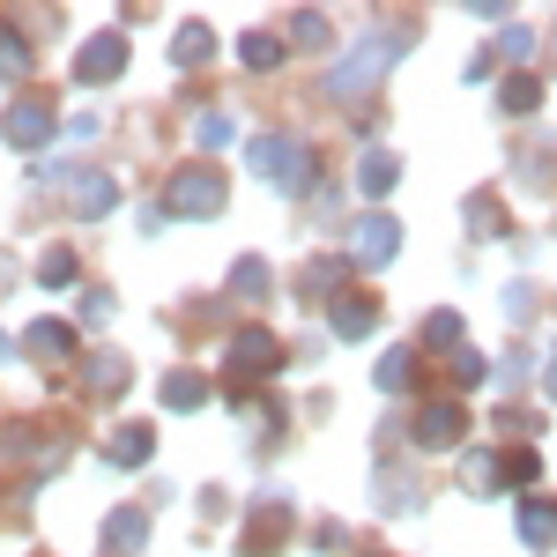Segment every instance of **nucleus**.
Listing matches in <instances>:
<instances>
[{
    "label": "nucleus",
    "instance_id": "2",
    "mask_svg": "<svg viewBox=\"0 0 557 557\" xmlns=\"http://www.w3.org/2000/svg\"><path fill=\"white\" fill-rule=\"evenodd\" d=\"M253 164L283 178V194H305V186H312V157H305V141H283V134H268V141H253Z\"/></svg>",
    "mask_w": 557,
    "mask_h": 557
},
{
    "label": "nucleus",
    "instance_id": "11",
    "mask_svg": "<svg viewBox=\"0 0 557 557\" xmlns=\"http://www.w3.org/2000/svg\"><path fill=\"white\" fill-rule=\"evenodd\" d=\"M327 320H335V335H343V343H357V335H372V327H380V312H372L364 298H335Z\"/></svg>",
    "mask_w": 557,
    "mask_h": 557
},
{
    "label": "nucleus",
    "instance_id": "19",
    "mask_svg": "<svg viewBox=\"0 0 557 557\" xmlns=\"http://www.w3.org/2000/svg\"><path fill=\"white\" fill-rule=\"evenodd\" d=\"M231 112H201V120H194V141H201V149H223V141H231Z\"/></svg>",
    "mask_w": 557,
    "mask_h": 557
},
{
    "label": "nucleus",
    "instance_id": "7",
    "mask_svg": "<svg viewBox=\"0 0 557 557\" xmlns=\"http://www.w3.org/2000/svg\"><path fill=\"white\" fill-rule=\"evenodd\" d=\"M461 424H469V417H461L454 401H431L424 417H417V446H454V438H461Z\"/></svg>",
    "mask_w": 557,
    "mask_h": 557
},
{
    "label": "nucleus",
    "instance_id": "26",
    "mask_svg": "<svg viewBox=\"0 0 557 557\" xmlns=\"http://www.w3.org/2000/svg\"><path fill=\"white\" fill-rule=\"evenodd\" d=\"M290 38H298V45H320V38H327V23H320V15H298V23H290Z\"/></svg>",
    "mask_w": 557,
    "mask_h": 557
},
{
    "label": "nucleus",
    "instance_id": "28",
    "mask_svg": "<svg viewBox=\"0 0 557 557\" xmlns=\"http://www.w3.org/2000/svg\"><path fill=\"white\" fill-rule=\"evenodd\" d=\"M454 335H461V320H454V312H438V320L424 327V343H454Z\"/></svg>",
    "mask_w": 557,
    "mask_h": 557
},
{
    "label": "nucleus",
    "instance_id": "20",
    "mask_svg": "<svg viewBox=\"0 0 557 557\" xmlns=\"http://www.w3.org/2000/svg\"><path fill=\"white\" fill-rule=\"evenodd\" d=\"M38 283H52V290H60V283H75V253H67V246H52V253L38 260Z\"/></svg>",
    "mask_w": 557,
    "mask_h": 557
},
{
    "label": "nucleus",
    "instance_id": "27",
    "mask_svg": "<svg viewBox=\"0 0 557 557\" xmlns=\"http://www.w3.org/2000/svg\"><path fill=\"white\" fill-rule=\"evenodd\" d=\"M491 475H498V461H491V454H469V483L475 491H491Z\"/></svg>",
    "mask_w": 557,
    "mask_h": 557
},
{
    "label": "nucleus",
    "instance_id": "6",
    "mask_svg": "<svg viewBox=\"0 0 557 557\" xmlns=\"http://www.w3.org/2000/svg\"><path fill=\"white\" fill-rule=\"evenodd\" d=\"M120 67H127V38H89V45H83V67H75V75L97 89V83H112Z\"/></svg>",
    "mask_w": 557,
    "mask_h": 557
},
{
    "label": "nucleus",
    "instance_id": "17",
    "mask_svg": "<svg viewBox=\"0 0 557 557\" xmlns=\"http://www.w3.org/2000/svg\"><path fill=\"white\" fill-rule=\"evenodd\" d=\"M238 60H246V67H275V60H283V38H275V30H246V38H238Z\"/></svg>",
    "mask_w": 557,
    "mask_h": 557
},
{
    "label": "nucleus",
    "instance_id": "4",
    "mask_svg": "<svg viewBox=\"0 0 557 557\" xmlns=\"http://www.w3.org/2000/svg\"><path fill=\"white\" fill-rule=\"evenodd\" d=\"M394 246H401V223H394V215H364V223L349 231V253L364 260V268H380V260H394Z\"/></svg>",
    "mask_w": 557,
    "mask_h": 557
},
{
    "label": "nucleus",
    "instance_id": "3",
    "mask_svg": "<svg viewBox=\"0 0 557 557\" xmlns=\"http://www.w3.org/2000/svg\"><path fill=\"white\" fill-rule=\"evenodd\" d=\"M52 127H60V120H52V97H15V104H8V120H0V134H8L15 149L52 141Z\"/></svg>",
    "mask_w": 557,
    "mask_h": 557
},
{
    "label": "nucleus",
    "instance_id": "21",
    "mask_svg": "<svg viewBox=\"0 0 557 557\" xmlns=\"http://www.w3.org/2000/svg\"><path fill=\"white\" fill-rule=\"evenodd\" d=\"M231 290H238V298H260V290H268V268H260V260H238V268H231Z\"/></svg>",
    "mask_w": 557,
    "mask_h": 557
},
{
    "label": "nucleus",
    "instance_id": "24",
    "mask_svg": "<svg viewBox=\"0 0 557 557\" xmlns=\"http://www.w3.org/2000/svg\"><path fill=\"white\" fill-rule=\"evenodd\" d=\"M409 380H417V364H409V357L394 349V357H386V364H380V386H409Z\"/></svg>",
    "mask_w": 557,
    "mask_h": 557
},
{
    "label": "nucleus",
    "instance_id": "5",
    "mask_svg": "<svg viewBox=\"0 0 557 557\" xmlns=\"http://www.w3.org/2000/svg\"><path fill=\"white\" fill-rule=\"evenodd\" d=\"M394 52L386 38H364L357 52H349V67H335V97H357V89H372L380 83V60Z\"/></svg>",
    "mask_w": 557,
    "mask_h": 557
},
{
    "label": "nucleus",
    "instance_id": "13",
    "mask_svg": "<svg viewBox=\"0 0 557 557\" xmlns=\"http://www.w3.org/2000/svg\"><path fill=\"white\" fill-rule=\"evenodd\" d=\"M104 535H112V550H141V535H149V513H141V506H120V513L104 520Z\"/></svg>",
    "mask_w": 557,
    "mask_h": 557
},
{
    "label": "nucleus",
    "instance_id": "18",
    "mask_svg": "<svg viewBox=\"0 0 557 557\" xmlns=\"http://www.w3.org/2000/svg\"><path fill=\"white\" fill-rule=\"evenodd\" d=\"M164 401H172V409H201V401H209V386L194 380V372H172V380H164Z\"/></svg>",
    "mask_w": 557,
    "mask_h": 557
},
{
    "label": "nucleus",
    "instance_id": "8",
    "mask_svg": "<svg viewBox=\"0 0 557 557\" xmlns=\"http://www.w3.org/2000/svg\"><path fill=\"white\" fill-rule=\"evenodd\" d=\"M231 364H238V372H268V364H275V335H268V327H238Z\"/></svg>",
    "mask_w": 557,
    "mask_h": 557
},
{
    "label": "nucleus",
    "instance_id": "16",
    "mask_svg": "<svg viewBox=\"0 0 557 557\" xmlns=\"http://www.w3.org/2000/svg\"><path fill=\"white\" fill-rule=\"evenodd\" d=\"M23 349H30V357H67V349H75V335H67L60 320H38V327L23 335Z\"/></svg>",
    "mask_w": 557,
    "mask_h": 557
},
{
    "label": "nucleus",
    "instance_id": "14",
    "mask_svg": "<svg viewBox=\"0 0 557 557\" xmlns=\"http://www.w3.org/2000/svg\"><path fill=\"white\" fill-rule=\"evenodd\" d=\"M15 75H30V38L15 23H0V83H15Z\"/></svg>",
    "mask_w": 557,
    "mask_h": 557
},
{
    "label": "nucleus",
    "instance_id": "25",
    "mask_svg": "<svg viewBox=\"0 0 557 557\" xmlns=\"http://www.w3.org/2000/svg\"><path fill=\"white\" fill-rule=\"evenodd\" d=\"M97 320H112V290H89L83 298V327H97Z\"/></svg>",
    "mask_w": 557,
    "mask_h": 557
},
{
    "label": "nucleus",
    "instance_id": "29",
    "mask_svg": "<svg viewBox=\"0 0 557 557\" xmlns=\"http://www.w3.org/2000/svg\"><path fill=\"white\" fill-rule=\"evenodd\" d=\"M454 380L475 386V380H483V357H469V349H461V357H454Z\"/></svg>",
    "mask_w": 557,
    "mask_h": 557
},
{
    "label": "nucleus",
    "instance_id": "12",
    "mask_svg": "<svg viewBox=\"0 0 557 557\" xmlns=\"http://www.w3.org/2000/svg\"><path fill=\"white\" fill-rule=\"evenodd\" d=\"M209 52H215V30H209V23H178V38H172V60H178V67H201Z\"/></svg>",
    "mask_w": 557,
    "mask_h": 557
},
{
    "label": "nucleus",
    "instance_id": "30",
    "mask_svg": "<svg viewBox=\"0 0 557 557\" xmlns=\"http://www.w3.org/2000/svg\"><path fill=\"white\" fill-rule=\"evenodd\" d=\"M550 394H557V372H550Z\"/></svg>",
    "mask_w": 557,
    "mask_h": 557
},
{
    "label": "nucleus",
    "instance_id": "23",
    "mask_svg": "<svg viewBox=\"0 0 557 557\" xmlns=\"http://www.w3.org/2000/svg\"><path fill=\"white\" fill-rule=\"evenodd\" d=\"M89 386H104V394H120V386H127V364H120V357H104V364H89Z\"/></svg>",
    "mask_w": 557,
    "mask_h": 557
},
{
    "label": "nucleus",
    "instance_id": "15",
    "mask_svg": "<svg viewBox=\"0 0 557 557\" xmlns=\"http://www.w3.org/2000/svg\"><path fill=\"white\" fill-rule=\"evenodd\" d=\"M394 178H401V157H386V149H372V157L357 164V186H364L372 201H380V194H386V186H394Z\"/></svg>",
    "mask_w": 557,
    "mask_h": 557
},
{
    "label": "nucleus",
    "instance_id": "1",
    "mask_svg": "<svg viewBox=\"0 0 557 557\" xmlns=\"http://www.w3.org/2000/svg\"><path fill=\"white\" fill-rule=\"evenodd\" d=\"M164 215H223V172H209V164H186V172L164 186Z\"/></svg>",
    "mask_w": 557,
    "mask_h": 557
},
{
    "label": "nucleus",
    "instance_id": "10",
    "mask_svg": "<svg viewBox=\"0 0 557 557\" xmlns=\"http://www.w3.org/2000/svg\"><path fill=\"white\" fill-rule=\"evenodd\" d=\"M104 454H112L120 469H141V461L157 454V431H149V424H127V431H112V446H104Z\"/></svg>",
    "mask_w": 557,
    "mask_h": 557
},
{
    "label": "nucleus",
    "instance_id": "9",
    "mask_svg": "<svg viewBox=\"0 0 557 557\" xmlns=\"http://www.w3.org/2000/svg\"><path fill=\"white\" fill-rule=\"evenodd\" d=\"M112 209H120V186H112L104 172L75 178V215H112Z\"/></svg>",
    "mask_w": 557,
    "mask_h": 557
},
{
    "label": "nucleus",
    "instance_id": "22",
    "mask_svg": "<svg viewBox=\"0 0 557 557\" xmlns=\"http://www.w3.org/2000/svg\"><path fill=\"white\" fill-rule=\"evenodd\" d=\"M520 528H528V543H550V535H557V513H550V506H528V513H520Z\"/></svg>",
    "mask_w": 557,
    "mask_h": 557
}]
</instances>
